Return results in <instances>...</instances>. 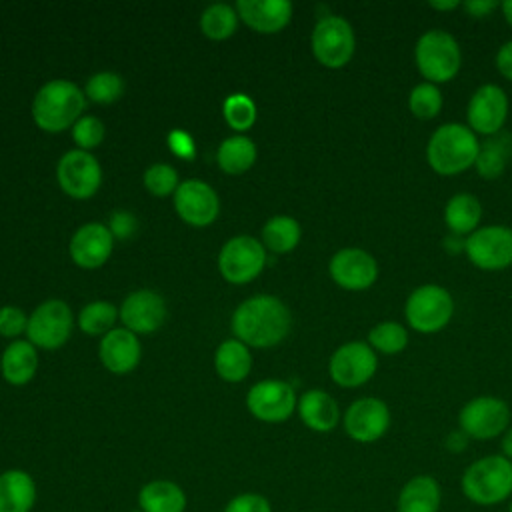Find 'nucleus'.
<instances>
[{
  "label": "nucleus",
  "instance_id": "obj_21",
  "mask_svg": "<svg viewBox=\"0 0 512 512\" xmlns=\"http://www.w3.org/2000/svg\"><path fill=\"white\" fill-rule=\"evenodd\" d=\"M236 10L250 28L266 34L282 30L292 18L288 0H238Z\"/></svg>",
  "mask_w": 512,
  "mask_h": 512
},
{
  "label": "nucleus",
  "instance_id": "obj_3",
  "mask_svg": "<svg viewBox=\"0 0 512 512\" xmlns=\"http://www.w3.org/2000/svg\"><path fill=\"white\" fill-rule=\"evenodd\" d=\"M462 494L476 506H496L512 498V460L486 454L466 466L460 478Z\"/></svg>",
  "mask_w": 512,
  "mask_h": 512
},
{
  "label": "nucleus",
  "instance_id": "obj_46",
  "mask_svg": "<svg viewBox=\"0 0 512 512\" xmlns=\"http://www.w3.org/2000/svg\"><path fill=\"white\" fill-rule=\"evenodd\" d=\"M462 8H464L472 18H484V16H488L494 8H498V2H496V0H470V2H464Z\"/></svg>",
  "mask_w": 512,
  "mask_h": 512
},
{
  "label": "nucleus",
  "instance_id": "obj_15",
  "mask_svg": "<svg viewBox=\"0 0 512 512\" xmlns=\"http://www.w3.org/2000/svg\"><path fill=\"white\" fill-rule=\"evenodd\" d=\"M58 182L62 190L72 198L92 196L102 180V170L98 160L86 150L66 152L56 168Z\"/></svg>",
  "mask_w": 512,
  "mask_h": 512
},
{
  "label": "nucleus",
  "instance_id": "obj_20",
  "mask_svg": "<svg viewBox=\"0 0 512 512\" xmlns=\"http://www.w3.org/2000/svg\"><path fill=\"white\" fill-rule=\"evenodd\" d=\"M120 318L130 332H152L162 326L166 306L160 294L152 290H138L124 300Z\"/></svg>",
  "mask_w": 512,
  "mask_h": 512
},
{
  "label": "nucleus",
  "instance_id": "obj_26",
  "mask_svg": "<svg viewBox=\"0 0 512 512\" xmlns=\"http://www.w3.org/2000/svg\"><path fill=\"white\" fill-rule=\"evenodd\" d=\"M482 220V204L470 192H458L444 206V224L454 236H470Z\"/></svg>",
  "mask_w": 512,
  "mask_h": 512
},
{
  "label": "nucleus",
  "instance_id": "obj_9",
  "mask_svg": "<svg viewBox=\"0 0 512 512\" xmlns=\"http://www.w3.org/2000/svg\"><path fill=\"white\" fill-rule=\"evenodd\" d=\"M466 258L480 270L496 272L512 266V228L502 224L480 226L464 240Z\"/></svg>",
  "mask_w": 512,
  "mask_h": 512
},
{
  "label": "nucleus",
  "instance_id": "obj_14",
  "mask_svg": "<svg viewBox=\"0 0 512 512\" xmlns=\"http://www.w3.org/2000/svg\"><path fill=\"white\" fill-rule=\"evenodd\" d=\"M72 330V310L62 300L42 302L28 318V338L42 348L62 346Z\"/></svg>",
  "mask_w": 512,
  "mask_h": 512
},
{
  "label": "nucleus",
  "instance_id": "obj_5",
  "mask_svg": "<svg viewBox=\"0 0 512 512\" xmlns=\"http://www.w3.org/2000/svg\"><path fill=\"white\" fill-rule=\"evenodd\" d=\"M416 68L430 84L450 82L462 66V50L458 40L440 28L426 30L414 46Z\"/></svg>",
  "mask_w": 512,
  "mask_h": 512
},
{
  "label": "nucleus",
  "instance_id": "obj_32",
  "mask_svg": "<svg viewBox=\"0 0 512 512\" xmlns=\"http://www.w3.org/2000/svg\"><path fill=\"white\" fill-rule=\"evenodd\" d=\"M368 344L374 352L394 356L400 354L408 344V330L394 320L378 322L368 332Z\"/></svg>",
  "mask_w": 512,
  "mask_h": 512
},
{
  "label": "nucleus",
  "instance_id": "obj_48",
  "mask_svg": "<svg viewBox=\"0 0 512 512\" xmlns=\"http://www.w3.org/2000/svg\"><path fill=\"white\" fill-rule=\"evenodd\" d=\"M430 8L434 10H442V12H450V10H456L460 8L462 4L458 0H434V2H428Z\"/></svg>",
  "mask_w": 512,
  "mask_h": 512
},
{
  "label": "nucleus",
  "instance_id": "obj_38",
  "mask_svg": "<svg viewBox=\"0 0 512 512\" xmlns=\"http://www.w3.org/2000/svg\"><path fill=\"white\" fill-rule=\"evenodd\" d=\"M224 118L236 130H246L256 120V106L246 94H232L224 100Z\"/></svg>",
  "mask_w": 512,
  "mask_h": 512
},
{
  "label": "nucleus",
  "instance_id": "obj_4",
  "mask_svg": "<svg viewBox=\"0 0 512 512\" xmlns=\"http://www.w3.org/2000/svg\"><path fill=\"white\" fill-rule=\"evenodd\" d=\"M86 96L70 80L46 82L34 98V122L46 132H60L68 128L84 110Z\"/></svg>",
  "mask_w": 512,
  "mask_h": 512
},
{
  "label": "nucleus",
  "instance_id": "obj_35",
  "mask_svg": "<svg viewBox=\"0 0 512 512\" xmlns=\"http://www.w3.org/2000/svg\"><path fill=\"white\" fill-rule=\"evenodd\" d=\"M506 160H508V148L504 146V140L502 138L486 140L480 144V152H478L474 168L478 170V174L482 178L494 180V178L502 176V172L506 168Z\"/></svg>",
  "mask_w": 512,
  "mask_h": 512
},
{
  "label": "nucleus",
  "instance_id": "obj_12",
  "mask_svg": "<svg viewBox=\"0 0 512 512\" xmlns=\"http://www.w3.org/2000/svg\"><path fill=\"white\" fill-rule=\"evenodd\" d=\"M344 432L360 444H372L384 438L390 428V408L376 396L354 400L342 418Z\"/></svg>",
  "mask_w": 512,
  "mask_h": 512
},
{
  "label": "nucleus",
  "instance_id": "obj_18",
  "mask_svg": "<svg viewBox=\"0 0 512 512\" xmlns=\"http://www.w3.org/2000/svg\"><path fill=\"white\" fill-rule=\"evenodd\" d=\"M174 206L182 220L192 226H208L218 216V196L202 180H186L174 192Z\"/></svg>",
  "mask_w": 512,
  "mask_h": 512
},
{
  "label": "nucleus",
  "instance_id": "obj_24",
  "mask_svg": "<svg viewBox=\"0 0 512 512\" xmlns=\"http://www.w3.org/2000/svg\"><path fill=\"white\" fill-rule=\"evenodd\" d=\"M38 498L34 478L20 468L0 474V512H32Z\"/></svg>",
  "mask_w": 512,
  "mask_h": 512
},
{
  "label": "nucleus",
  "instance_id": "obj_41",
  "mask_svg": "<svg viewBox=\"0 0 512 512\" xmlns=\"http://www.w3.org/2000/svg\"><path fill=\"white\" fill-rule=\"evenodd\" d=\"M224 512H272V504L258 492H242L226 502Z\"/></svg>",
  "mask_w": 512,
  "mask_h": 512
},
{
  "label": "nucleus",
  "instance_id": "obj_6",
  "mask_svg": "<svg viewBox=\"0 0 512 512\" xmlns=\"http://www.w3.org/2000/svg\"><path fill=\"white\" fill-rule=\"evenodd\" d=\"M454 314V298L440 284H422L414 288L404 304V316L412 330L434 334L448 326Z\"/></svg>",
  "mask_w": 512,
  "mask_h": 512
},
{
  "label": "nucleus",
  "instance_id": "obj_1",
  "mask_svg": "<svg viewBox=\"0 0 512 512\" xmlns=\"http://www.w3.org/2000/svg\"><path fill=\"white\" fill-rule=\"evenodd\" d=\"M232 330L240 342L250 346H274L290 330V312L276 296H254L234 310Z\"/></svg>",
  "mask_w": 512,
  "mask_h": 512
},
{
  "label": "nucleus",
  "instance_id": "obj_45",
  "mask_svg": "<svg viewBox=\"0 0 512 512\" xmlns=\"http://www.w3.org/2000/svg\"><path fill=\"white\" fill-rule=\"evenodd\" d=\"M494 62H496L498 72H500L506 80L512 82V40L504 42V44L498 48Z\"/></svg>",
  "mask_w": 512,
  "mask_h": 512
},
{
  "label": "nucleus",
  "instance_id": "obj_7",
  "mask_svg": "<svg viewBox=\"0 0 512 512\" xmlns=\"http://www.w3.org/2000/svg\"><path fill=\"white\" fill-rule=\"evenodd\" d=\"M510 406L498 396H476L458 412V430L472 440H494L510 428Z\"/></svg>",
  "mask_w": 512,
  "mask_h": 512
},
{
  "label": "nucleus",
  "instance_id": "obj_25",
  "mask_svg": "<svg viewBox=\"0 0 512 512\" xmlns=\"http://www.w3.org/2000/svg\"><path fill=\"white\" fill-rule=\"evenodd\" d=\"M298 414L302 422L314 432H330L340 422V408L336 400L324 390H308L298 400Z\"/></svg>",
  "mask_w": 512,
  "mask_h": 512
},
{
  "label": "nucleus",
  "instance_id": "obj_50",
  "mask_svg": "<svg viewBox=\"0 0 512 512\" xmlns=\"http://www.w3.org/2000/svg\"><path fill=\"white\" fill-rule=\"evenodd\" d=\"M500 8H502V14H504V20L508 22V26H512V0L502 2Z\"/></svg>",
  "mask_w": 512,
  "mask_h": 512
},
{
  "label": "nucleus",
  "instance_id": "obj_47",
  "mask_svg": "<svg viewBox=\"0 0 512 512\" xmlns=\"http://www.w3.org/2000/svg\"><path fill=\"white\" fill-rule=\"evenodd\" d=\"M466 442H468V436H466L464 432L456 430V432H452V434L446 438V448L452 450V452H460V450L466 448Z\"/></svg>",
  "mask_w": 512,
  "mask_h": 512
},
{
  "label": "nucleus",
  "instance_id": "obj_33",
  "mask_svg": "<svg viewBox=\"0 0 512 512\" xmlns=\"http://www.w3.org/2000/svg\"><path fill=\"white\" fill-rule=\"evenodd\" d=\"M236 22H238L236 12L232 10V6L224 4V2H218V4L208 6V8L202 12V16H200V28H202V32H204L208 38H214V40L228 38V36L236 30Z\"/></svg>",
  "mask_w": 512,
  "mask_h": 512
},
{
  "label": "nucleus",
  "instance_id": "obj_39",
  "mask_svg": "<svg viewBox=\"0 0 512 512\" xmlns=\"http://www.w3.org/2000/svg\"><path fill=\"white\" fill-rule=\"evenodd\" d=\"M144 184L152 194L168 196L170 192H176V188H178V174L168 164H152L144 172Z\"/></svg>",
  "mask_w": 512,
  "mask_h": 512
},
{
  "label": "nucleus",
  "instance_id": "obj_31",
  "mask_svg": "<svg viewBox=\"0 0 512 512\" xmlns=\"http://www.w3.org/2000/svg\"><path fill=\"white\" fill-rule=\"evenodd\" d=\"M300 224L290 216H274L262 228L264 244L278 254L290 252L300 242Z\"/></svg>",
  "mask_w": 512,
  "mask_h": 512
},
{
  "label": "nucleus",
  "instance_id": "obj_17",
  "mask_svg": "<svg viewBox=\"0 0 512 512\" xmlns=\"http://www.w3.org/2000/svg\"><path fill=\"white\" fill-rule=\"evenodd\" d=\"M246 404L262 422H284L296 408V394L288 382L262 380L250 388Z\"/></svg>",
  "mask_w": 512,
  "mask_h": 512
},
{
  "label": "nucleus",
  "instance_id": "obj_22",
  "mask_svg": "<svg viewBox=\"0 0 512 512\" xmlns=\"http://www.w3.org/2000/svg\"><path fill=\"white\" fill-rule=\"evenodd\" d=\"M100 360L116 374H126L136 368L140 360V342L134 332L126 328L106 332L100 342Z\"/></svg>",
  "mask_w": 512,
  "mask_h": 512
},
{
  "label": "nucleus",
  "instance_id": "obj_30",
  "mask_svg": "<svg viewBox=\"0 0 512 512\" xmlns=\"http://www.w3.org/2000/svg\"><path fill=\"white\" fill-rule=\"evenodd\" d=\"M256 160V146L246 136H230L218 148V164L228 174L246 172Z\"/></svg>",
  "mask_w": 512,
  "mask_h": 512
},
{
  "label": "nucleus",
  "instance_id": "obj_28",
  "mask_svg": "<svg viewBox=\"0 0 512 512\" xmlns=\"http://www.w3.org/2000/svg\"><path fill=\"white\" fill-rule=\"evenodd\" d=\"M38 368V354L34 346L26 340H14L2 354V374L4 378L14 384H26Z\"/></svg>",
  "mask_w": 512,
  "mask_h": 512
},
{
  "label": "nucleus",
  "instance_id": "obj_11",
  "mask_svg": "<svg viewBox=\"0 0 512 512\" xmlns=\"http://www.w3.org/2000/svg\"><path fill=\"white\" fill-rule=\"evenodd\" d=\"M378 368V356L368 342L352 340L336 348L330 356V378L342 388H358L366 384Z\"/></svg>",
  "mask_w": 512,
  "mask_h": 512
},
{
  "label": "nucleus",
  "instance_id": "obj_51",
  "mask_svg": "<svg viewBox=\"0 0 512 512\" xmlns=\"http://www.w3.org/2000/svg\"><path fill=\"white\" fill-rule=\"evenodd\" d=\"M508 512H512V498L508 500Z\"/></svg>",
  "mask_w": 512,
  "mask_h": 512
},
{
  "label": "nucleus",
  "instance_id": "obj_42",
  "mask_svg": "<svg viewBox=\"0 0 512 512\" xmlns=\"http://www.w3.org/2000/svg\"><path fill=\"white\" fill-rule=\"evenodd\" d=\"M28 328L26 314L16 306H2L0 308V334L2 336H18Z\"/></svg>",
  "mask_w": 512,
  "mask_h": 512
},
{
  "label": "nucleus",
  "instance_id": "obj_49",
  "mask_svg": "<svg viewBox=\"0 0 512 512\" xmlns=\"http://www.w3.org/2000/svg\"><path fill=\"white\" fill-rule=\"evenodd\" d=\"M500 448H502V456H506L508 460H512V426L502 434Z\"/></svg>",
  "mask_w": 512,
  "mask_h": 512
},
{
  "label": "nucleus",
  "instance_id": "obj_13",
  "mask_svg": "<svg viewBox=\"0 0 512 512\" xmlns=\"http://www.w3.org/2000/svg\"><path fill=\"white\" fill-rule=\"evenodd\" d=\"M266 264L264 246L252 236L230 238L218 256V266L228 282L242 284L260 274Z\"/></svg>",
  "mask_w": 512,
  "mask_h": 512
},
{
  "label": "nucleus",
  "instance_id": "obj_8",
  "mask_svg": "<svg viewBox=\"0 0 512 512\" xmlns=\"http://www.w3.org/2000/svg\"><path fill=\"white\" fill-rule=\"evenodd\" d=\"M310 44L316 60L322 66L342 68L354 56V48H356L354 28L342 16H336V14L324 16L316 22Z\"/></svg>",
  "mask_w": 512,
  "mask_h": 512
},
{
  "label": "nucleus",
  "instance_id": "obj_27",
  "mask_svg": "<svg viewBox=\"0 0 512 512\" xmlns=\"http://www.w3.org/2000/svg\"><path fill=\"white\" fill-rule=\"evenodd\" d=\"M186 494L172 480L146 482L138 492V504L142 512H184Z\"/></svg>",
  "mask_w": 512,
  "mask_h": 512
},
{
  "label": "nucleus",
  "instance_id": "obj_43",
  "mask_svg": "<svg viewBox=\"0 0 512 512\" xmlns=\"http://www.w3.org/2000/svg\"><path fill=\"white\" fill-rule=\"evenodd\" d=\"M168 146L170 150L176 154V156H182V158H192L194 156V142L192 138L182 132V130H172L168 134Z\"/></svg>",
  "mask_w": 512,
  "mask_h": 512
},
{
  "label": "nucleus",
  "instance_id": "obj_52",
  "mask_svg": "<svg viewBox=\"0 0 512 512\" xmlns=\"http://www.w3.org/2000/svg\"><path fill=\"white\" fill-rule=\"evenodd\" d=\"M132 512H142V510H132Z\"/></svg>",
  "mask_w": 512,
  "mask_h": 512
},
{
  "label": "nucleus",
  "instance_id": "obj_40",
  "mask_svg": "<svg viewBox=\"0 0 512 512\" xmlns=\"http://www.w3.org/2000/svg\"><path fill=\"white\" fill-rule=\"evenodd\" d=\"M72 138L82 150L94 148L104 138V124L94 116H82L72 126Z\"/></svg>",
  "mask_w": 512,
  "mask_h": 512
},
{
  "label": "nucleus",
  "instance_id": "obj_29",
  "mask_svg": "<svg viewBox=\"0 0 512 512\" xmlns=\"http://www.w3.org/2000/svg\"><path fill=\"white\" fill-rule=\"evenodd\" d=\"M216 372L228 382H240L250 372V352L240 340H226L216 350Z\"/></svg>",
  "mask_w": 512,
  "mask_h": 512
},
{
  "label": "nucleus",
  "instance_id": "obj_16",
  "mask_svg": "<svg viewBox=\"0 0 512 512\" xmlns=\"http://www.w3.org/2000/svg\"><path fill=\"white\" fill-rule=\"evenodd\" d=\"M328 272L340 288L360 292L376 282L378 262L362 248H342L330 258Z\"/></svg>",
  "mask_w": 512,
  "mask_h": 512
},
{
  "label": "nucleus",
  "instance_id": "obj_2",
  "mask_svg": "<svg viewBox=\"0 0 512 512\" xmlns=\"http://www.w3.org/2000/svg\"><path fill=\"white\" fill-rule=\"evenodd\" d=\"M478 136L468 124L446 122L438 126L426 144V162L440 176H456L476 164Z\"/></svg>",
  "mask_w": 512,
  "mask_h": 512
},
{
  "label": "nucleus",
  "instance_id": "obj_23",
  "mask_svg": "<svg viewBox=\"0 0 512 512\" xmlns=\"http://www.w3.org/2000/svg\"><path fill=\"white\" fill-rule=\"evenodd\" d=\"M442 488L430 474H416L400 488L396 512H440Z\"/></svg>",
  "mask_w": 512,
  "mask_h": 512
},
{
  "label": "nucleus",
  "instance_id": "obj_37",
  "mask_svg": "<svg viewBox=\"0 0 512 512\" xmlns=\"http://www.w3.org/2000/svg\"><path fill=\"white\" fill-rule=\"evenodd\" d=\"M124 82L114 72H98L86 82V96L100 104H110L122 96Z\"/></svg>",
  "mask_w": 512,
  "mask_h": 512
},
{
  "label": "nucleus",
  "instance_id": "obj_19",
  "mask_svg": "<svg viewBox=\"0 0 512 512\" xmlns=\"http://www.w3.org/2000/svg\"><path fill=\"white\" fill-rule=\"evenodd\" d=\"M112 252V232L100 224L90 222L76 230L70 240V256L82 268L102 266Z\"/></svg>",
  "mask_w": 512,
  "mask_h": 512
},
{
  "label": "nucleus",
  "instance_id": "obj_34",
  "mask_svg": "<svg viewBox=\"0 0 512 512\" xmlns=\"http://www.w3.org/2000/svg\"><path fill=\"white\" fill-rule=\"evenodd\" d=\"M444 104L442 92L436 84L420 82L408 94V108L420 120H432L440 114Z\"/></svg>",
  "mask_w": 512,
  "mask_h": 512
},
{
  "label": "nucleus",
  "instance_id": "obj_44",
  "mask_svg": "<svg viewBox=\"0 0 512 512\" xmlns=\"http://www.w3.org/2000/svg\"><path fill=\"white\" fill-rule=\"evenodd\" d=\"M110 226L116 236L128 238L136 228V220L128 212H114L110 218Z\"/></svg>",
  "mask_w": 512,
  "mask_h": 512
},
{
  "label": "nucleus",
  "instance_id": "obj_36",
  "mask_svg": "<svg viewBox=\"0 0 512 512\" xmlns=\"http://www.w3.org/2000/svg\"><path fill=\"white\" fill-rule=\"evenodd\" d=\"M118 316V310L114 304L106 302V300H96V302H90L88 306L82 308L80 312V328L88 334H102L106 330L112 328L114 320Z\"/></svg>",
  "mask_w": 512,
  "mask_h": 512
},
{
  "label": "nucleus",
  "instance_id": "obj_10",
  "mask_svg": "<svg viewBox=\"0 0 512 512\" xmlns=\"http://www.w3.org/2000/svg\"><path fill=\"white\" fill-rule=\"evenodd\" d=\"M508 96L498 84L478 86L466 106L468 128L476 136H496L508 118Z\"/></svg>",
  "mask_w": 512,
  "mask_h": 512
}]
</instances>
